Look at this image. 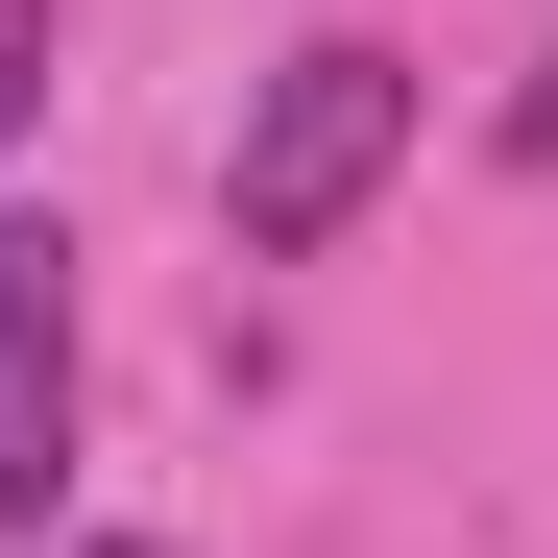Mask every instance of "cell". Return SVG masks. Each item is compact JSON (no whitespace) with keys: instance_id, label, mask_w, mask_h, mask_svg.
Segmentation results:
<instances>
[{"instance_id":"obj_1","label":"cell","mask_w":558,"mask_h":558,"mask_svg":"<svg viewBox=\"0 0 558 558\" xmlns=\"http://www.w3.org/2000/svg\"><path fill=\"white\" fill-rule=\"evenodd\" d=\"M389 170H413V49L316 25V49L243 98V146H219V219H243V267H316L364 195H389Z\"/></svg>"},{"instance_id":"obj_2","label":"cell","mask_w":558,"mask_h":558,"mask_svg":"<svg viewBox=\"0 0 558 558\" xmlns=\"http://www.w3.org/2000/svg\"><path fill=\"white\" fill-rule=\"evenodd\" d=\"M73 486V243L0 219V534H49Z\"/></svg>"},{"instance_id":"obj_3","label":"cell","mask_w":558,"mask_h":558,"mask_svg":"<svg viewBox=\"0 0 558 558\" xmlns=\"http://www.w3.org/2000/svg\"><path fill=\"white\" fill-rule=\"evenodd\" d=\"M49 73H73V25H49V0H0V146L49 122Z\"/></svg>"},{"instance_id":"obj_4","label":"cell","mask_w":558,"mask_h":558,"mask_svg":"<svg viewBox=\"0 0 558 558\" xmlns=\"http://www.w3.org/2000/svg\"><path fill=\"white\" fill-rule=\"evenodd\" d=\"M510 170H558V49H534V98H510Z\"/></svg>"},{"instance_id":"obj_5","label":"cell","mask_w":558,"mask_h":558,"mask_svg":"<svg viewBox=\"0 0 558 558\" xmlns=\"http://www.w3.org/2000/svg\"><path fill=\"white\" fill-rule=\"evenodd\" d=\"M98 558H170V534H98Z\"/></svg>"}]
</instances>
